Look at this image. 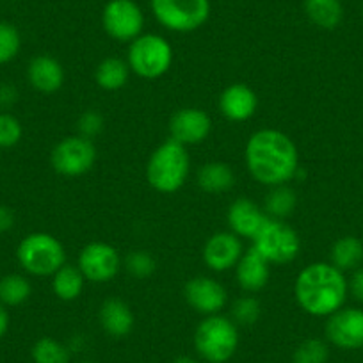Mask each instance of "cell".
Masks as SVG:
<instances>
[{
	"instance_id": "obj_1",
	"label": "cell",
	"mask_w": 363,
	"mask_h": 363,
	"mask_svg": "<svg viewBox=\"0 0 363 363\" xmlns=\"http://www.w3.org/2000/svg\"><path fill=\"white\" fill-rule=\"evenodd\" d=\"M244 162L247 173L262 186H287L298 177L299 150L285 132L260 128L247 139Z\"/></svg>"
},
{
	"instance_id": "obj_2",
	"label": "cell",
	"mask_w": 363,
	"mask_h": 363,
	"mask_svg": "<svg viewBox=\"0 0 363 363\" xmlns=\"http://www.w3.org/2000/svg\"><path fill=\"white\" fill-rule=\"evenodd\" d=\"M349 281L330 262H313L301 269L294 281L299 308L312 317H330L344 306Z\"/></svg>"
},
{
	"instance_id": "obj_3",
	"label": "cell",
	"mask_w": 363,
	"mask_h": 363,
	"mask_svg": "<svg viewBox=\"0 0 363 363\" xmlns=\"http://www.w3.org/2000/svg\"><path fill=\"white\" fill-rule=\"evenodd\" d=\"M191 173L187 146L166 139L157 146L146 162V182L160 194H173L186 186Z\"/></svg>"
},
{
	"instance_id": "obj_4",
	"label": "cell",
	"mask_w": 363,
	"mask_h": 363,
	"mask_svg": "<svg viewBox=\"0 0 363 363\" xmlns=\"http://www.w3.org/2000/svg\"><path fill=\"white\" fill-rule=\"evenodd\" d=\"M196 352L208 363H226L239 349V326L230 317L207 315L194 331Z\"/></svg>"
},
{
	"instance_id": "obj_5",
	"label": "cell",
	"mask_w": 363,
	"mask_h": 363,
	"mask_svg": "<svg viewBox=\"0 0 363 363\" xmlns=\"http://www.w3.org/2000/svg\"><path fill=\"white\" fill-rule=\"evenodd\" d=\"M16 258L23 271L33 277H52L66 264V250L52 233L34 232L20 240Z\"/></svg>"
},
{
	"instance_id": "obj_6",
	"label": "cell",
	"mask_w": 363,
	"mask_h": 363,
	"mask_svg": "<svg viewBox=\"0 0 363 363\" xmlns=\"http://www.w3.org/2000/svg\"><path fill=\"white\" fill-rule=\"evenodd\" d=\"M127 65L130 72L141 79H159L166 75L173 65V47L160 34H141L130 41Z\"/></svg>"
},
{
	"instance_id": "obj_7",
	"label": "cell",
	"mask_w": 363,
	"mask_h": 363,
	"mask_svg": "<svg viewBox=\"0 0 363 363\" xmlns=\"http://www.w3.org/2000/svg\"><path fill=\"white\" fill-rule=\"evenodd\" d=\"M157 22L171 33H193L211 18V0H150Z\"/></svg>"
},
{
	"instance_id": "obj_8",
	"label": "cell",
	"mask_w": 363,
	"mask_h": 363,
	"mask_svg": "<svg viewBox=\"0 0 363 363\" xmlns=\"http://www.w3.org/2000/svg\"><path fill=\"white\" fill-rule=\"evenodd\" d=\"M251 240L255 250L269 264H291L301 251V239L298 232L284 219L267 218Z\"/></svg>"
},
{
	"instance_id": "obj_9",
	"label": "cell",
	"mask_w": 363,
	"mask_h": 363,
	"mask_svg": "<svg viewBox=\"0 0 363 363\" xmlns=\"http://www.w3.org/2000/svg\"><path fill=\"white\" fill-rule=\"evenodd\" d=\"M99 159L95 143L82 135H68L61 139L50 152V164L62 177H82L89 173Z\"/></svg>"
},
{
	"instance_id": "obj_10",
	"label": "cell",
	"mask_w": 363,
	"mask_h": 363,
	"mask_svg": "<svg viewBox=\"0 0 363 363\" xmlns=\"http://www.w3.org/2000/svg\"><path fill=\"white\" fill-rule=\"evenodd\" d=\"M102 26L109 38L130 43L143 34L145 15L134 0H109L102 11Z\"/></svg>"
},
{
	"instance_id": "obj_11",
	"label": "cell",
	"mask_w": 363,
	"mask_h": 363,
	"mask_svg": "<svg viewBox=\"0 0 363 363\" xmlns=\"http://www.w3.org/2000/svg\"><path fill=\"white\" fill-rule=\"evenodd\" d=\"M121 255L114 246L107 242H89L80 250L77 267L91 284H107L120 272Z\"/></svg>"
},
{
	"instance_id": "obj_12",
	"label": "cell",
	"mask_w": 363,
	"mask_h": 363,
	"mask_svg": "<svg viewBox=\"0 0 363 363\" xmlns=\"http://www.w3.org/2000/svg\"><path fill=\"white\" fill-rule=\"evenodd\" d=\"M184 298L194 312L207 317L221 313L228 301V292L225 285L219 284L214 278L194 277L184 287Z\"/></svg>"
},
{
	"instance_id": "obj_13",
	"label": "cell",
	"mask_w": 363,
	"mask_h": 363,
	"mask_svg": "<svg viewBox=\"0 0 363 363\" xmlns=\"http://www.w3.org/2000/svg\"><path fill=\"white\" fill-rule=\"evenodd\" d=\"M212 132V120L203 109L184 107L169 120V139L184 146L201 145Z\"/></svg>"
},
{
	"instance_id": "obj_14",
	"label": "cell",
	"mask_w": 363,
	"mask_h": 363,
	"mask_svg": "<svg viewBox=\"0 0 363 363\" xmlns=\"http://www.w3.org/2000/svg\"><path fill=\"white\" fill-rule=\"evenodd\" d=\"M326 337L331 344L347 351L363 347V310L342 306L331 313L326 323Z\"/></svg>"
},
{
	"instance_id": "obj_15",
	"label": "cell",
	"mask_w": 363,
	"mask_h": 363,
	"mask_svg": "<svg viewBox=\"0 0 363 363\" xmlns=\"http://www.w3.org/2000/svg\"><path fill=\"white\" fill-rule=\"evenodd\" d=\"M242 255V240L233 232H216L214 235L205 240L203 251H201L203 264L214 272L235 269Z\"/></svg>"
},
{
	"instance_id": "obj_16",
	"label": "cell",
	"mask_w": 363,
	"mask_h": 363,
	"mask_svg": "<svg viewBox=\"0 0 363 363\" xmlns=\"http://www.w3.org/2000/svg\"><path fill=\"white\" fill-rule=\"evenodd\" d=\"M219 113L230 121H247L253 118L257 113L258 99L257 93L251 89L246 84H232V86L225 87L223 93L219 95Z\"/></svg>"
},
{
	"instance_id": "obj_17",
	"label": "cell",
	"mask_w": 363,
	"mask_h": 363,
	"mask_svg": "<svg viewBox=\"0 0 363 363\" xmlns=\"http://www.w3.org/2000/svg\"><path fill=\"white\" fill-rule=\"evenodd\" d=\"M264 208L247 198H237L232 201L226 212V221H228L230 232L235 233L240 239H253L265 223Z\"/></svg>"
},
{
	"instance_id": "obj_18",
	"label": "cell",
	"mask_w": 363,
	"mask_h": 363,
	"mask_svg": "<svg viewBox=\"0 0 363 363\" xmlns=\"http://www.w3.org/2000/svg\"><path fill=\"white\" fill-rule=\"evenodd\" d=\"M271 278V264L253 246L240 257L235 265V280L240 289L250 294L260 292Z\"/></svg>"
},
{
	"instance_id": "obj_19",
	"label": "cell",
	"mask_w": 363,
	"mask_h": 363,
	"mask_svg": "<svg viewBox=\"0 0 363 363\" xmlns=\"http://www.w3.org/2000/svg\"><path fill=\"white\" fill-rule=\"evenodd\" d=\"M27 79L34 89L50 95L65 84V68L52 55H36L27 66Z\"/></svg>"
},
{
	"instance_id": "obj_20",
	"label": "cell",
	"mask_w": 363,
	"mask_h": 363,
	"mask_svg": "<svg viewBox=\"0 0 363 363\" xmlns=\"http://www.w3.org/2000/svg\"><path fill=\"white\" fill-rule=\"evenodd\" d=\"M99 319L104 331L114 338L127 337L134 330L135 323L132 308L120 298L106 299L100 306Z\"/></svg>"
},
{
	"instance_id": "obj_21",
	"label": "cell",
	"mask_w": 363,
	"mask_h": 363,
	"mask_svg": "<svg viewBox=\"0 0 363 363\" xmlns=\"http://www.w3.org/2000/svg\"><path fill=\"white\" fill-rule=\"evenodd\" d=\"M196 182L200 189L208 194L228 193L235 186V173L230 164L214 160V162H205L203 166H200Z\"/></svg>"
},
{
	"instance_id": "obj_22",
	"label": "cell",
	"mask_w": 363,
	"mask_h": 363,
	"mask_svg": "<svg viewBox=\"0 0 363 363\" xmlns=\"http://www.w3.org/2000/svg\"><path fill=\"white\" fill-rule=\"evenodd\" d=\"M303 9L310 22L324 30L337 29L344 18V6L340 0H305Z\"/></svg>"
},
{
	"instance_id": "obj_23",
	"label": "cell",
	"mask_w": 363,
	"mask_h": 363,
	"mask_svg": "<svg viewBox=\"0 0 363 363\" xmlns=\"http://www.w3.org/2000/svg\"><path fill=\"white\" fill-rule=\"evenodd\" d=\"M86 285V278L77 265L65 264L52 274V291L61 301H75L80 298Z\"/></svg>"
},
{
	"instance_id": "obj_24",
	"label": "cell",
	"mask_w": 363,
	"mask_h": 363,
	"mask_svg": "<svg viewBox=\"0 0 363 363\" xmlns=\"http://www.w3.org/2000/svg\"><path fill=\"white\" fill-rule=\"evenodd\" d=\"M330 258V264L340 269L342 272L356 271L363 262V242L354 235L342 237L331 246Z\"/></svg>"
},
{
	"instance_id": "obj_25",
	"label": "cell",
	"mask_w": 363,
	"mask_h": 363,
	"mask_svg": "<svg viewBox=\"0 0 363 363\" xmlns=\"http://www.w3.org/2000/svg\"><path fill=\"white\" fill-rule=\"evenodd\" d=\"M130 68L120 57H106L95 69V80L104 91H120L128 82Z\"/></svg>"
},
{
	"instance_id": "obj_26",
	"label": "cell",
	"mask_w": 363,
	"mask_h": 363,
	"mask_svg": "<svg viewBox=\"0 0 363 363\" xmlns=\"http://www.w3.org/2000/svg\"><path fill=\"white\" fill-rule=\"evenodd\" d=\"M298 205V196L294 189L287 186L269 187V193L265 194L264 200V212L267 218L272 219H285L294 212Z\"/></svg>"
},
{
	"instance_id": "obj_27",
	"label": "cell",
	"mask_w": 363,
	"mask_h": 363,
	"mask_svg": "<svg viewBox=\"0 0 363 363\" xmlns=\"http://www.w3.org/2000/svg\"><path fill=\"white\" fill-rule=\"evenodd\" d=\"M33 294V285L23 274H8L0 278V303L4 306H20Z\"/></svg>"
},
{
	"instance_id": "obj_28",
	"label": "cell",
	"mask_w": 363,
	"mask_h": 363,
	"mask_svg": "<svg viewBox=\"0 0 363 363\" xmlns=\"http://www.w3.org/2000/svg\"><path fill=\"white\" fill-rule=\"evenodd\" d=\"M34 363H69V349L52 337H43L33 345Z\"/></svg>"
},
{
	"instance_id": "obj_29",
	"label": "cell",
	"mask_w": 363,
	"mask_h": 363,
	"mask_svg": "<svg viewBox=\"0 0 363 363\" xmlns=\"http://www.w3.org/2000/svg\"><path fill=\"white\" fill-rule=\"evenodd\" d=\"M328 358H330V349L320 338H306L292 354L294 363H326Z\"/></svg>"
},
{
	"instance_id": "obj_30",
	"label": "cell",
	"mask_w": 363,
	"mask_h": 363,
	"mask_svg": "<svg viewBox=\"0 0 363 363\" xmlns=\"http://www.w3.org/2000/svg\"><path fill=\"white\" fill-rule=\"evenodd\" d=\"M22 48V36L9 22H0V65L11 62Z\"/></svg>"
},
{
	"instance_id": "obj_31",
	"label": "cell",
	"mask_w": 363,
	"mask_h": 363,
	"mask_svg": "<svg viewBox=\"0 0 363 363\" xmlns=\"http://www.w3.org/2000/svg\"><path fill=\"white\" fill-rule=\"evenodd\" d=\"M155 258L148 251L135 250L125 257V269L135 280H145V278L152 277L155 272Z\"/></svg>"
},
{
	"instance_id": "obj_32",
	"label": "cell",
	"mask_w": 363,
	"mask_h": 363,
	"mask_svg": "<svg viewBox=\"0 0 363 363\" xmlns=\"http://www.w3.org/2000/svg\"><path fill=\"white\" fill-rule=\"evenodd\" d=\"M260 303L253 296L239 298L232 306V320L237 326H253L260 317Z\"/></svg>"
},
{
	"instance_id": "obj_33",
	"label": "cell",
	"mask_w": 363,
	"mask_h": 363,
	"mask_svg": "<svg viewBox=\"0 0 363 363\" xmlns=\"http://www.w3.org/2000/svg\"><path fill=\"white\" fill-rule=\"evenodd\" d=\"M23 127L16 116L0 113V148H13L22 141Z\"/></svg>"
},
{
	"instance_id": "obj_34",
	"label": "cell",
	"mask_w": 363,
	"mask_h": 363,
	"mask_svg": "<svg viewBox=\"0 0 363 363\" xmlns=\"http://www.w3.org/2000/svg\"><path fill=\"white\" fill-rule=\"evenodd\" d=\"M77 130H79V135L93 141V138H96V135L104 130L102 114H100L99 111H93V109L82 113L80 114L79 121H77Z\"/></svg>"
},
{
	"instance_id": "obj_35",
	"label": "cell",
	"mask_w": 363,
	"mask_h": 363,
	"mask_svg": "<svg viewBox=\"0 0 363 363\" xmlns=\"http://www.w3.org/2000/svg\"><path fill=\"white\" fill-rule=\"evenodd\" d=\"M349 291L359 303H363V267H358L349 280Z\"/></svg>"
},
{
	"instance_id": "obj_36",
	"label": "cell",
	"mask_w": 363,
	"mask_h": 363,
	"mask_svg": "<svg viewBox=\"0 0 363 363\" xmlns=\"http://www.w3.org/2000/svg\"><path fill=\"white\" fill-rule=\"evenodd\" d=\"M16 100H18V93H16L15 87L9 86V84H2V86H0V107H2V109H8V107H11Z\"/></svg>"
},
{
	"instance_id": "obj_37",
	"label": "cell",
	"mask_w": 363,
	"mask_h": 363,
	"mask_svg": "<svg viewBox=\"0 0 363 363\" xmlns=\"http://www.w3.org/2000/svg\"><path fill=\"white\" fill-rule=\"evenodd\" d=\"M15 226V214L9 207L0 205V233H6Z\"/></svg>"
},
{
	"instance_id": "obj_38",
	"label": "cell",
	"mask_w": 363,
	"mask_h": 363,
	"mask_svg": "<svg viewBox=\"0 0 363 363\" xmlns=\"http://www.w3.org/2000/svg\"><path fill=\"white\" fill-rule=\"evenodd\" d=\"M9 328V313L6 310V306L0 303V338H4V335L8 333Z\"/></svg>"
},
{
	"instance_id": "obj_39",
	"label": "cell",
	"mask_w": 363,
	"mask_h": 363,
	"mask_svg": "<svg viewBox=\"0 0 363 363\" xmlns=\"http://www.w3.org/2000/svg\"><path fill=\"white\" fill-rule=\"evenodd\" d=\"M173 363H200L198 359H194L193 356H178L173 359Z\"/></svg>"
},
{
	"instance_id": "obj_40",
	"label": "cell",
	"mask_w": 363,
	"mask_h": 363,
	"mask_svg": "<svg viewBox=\"0 0 363 363\" xmlns=\"http://www.w3.org/2000/svg\"><path fill=\"white\" fill-rule=\"evenodd\" d=\"M362 16H363V6H362Z\"/></svg>"
},
{
	"instance_id": "obj_41",
	"label": "cell",
	"mask_w": 363,
	"mask_h": 363,
	"mask_svg": "<svg viewBox=\"0 0 363 363\" xmlns=\"http://www.w3.org/2000/svg\"><path fill=\"white\" fill-rule=\"evenodd\" d=\"M82 363H93V362H82Z\"/></svg>"
}]
</instances>
